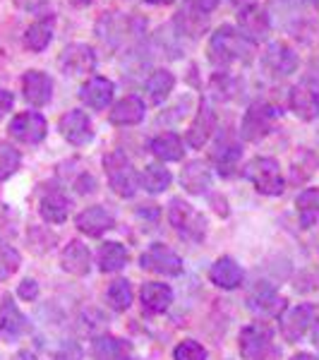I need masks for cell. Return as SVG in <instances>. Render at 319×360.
Returning <instances> with one entry per match:
<instances>
[{
    "label": "cell",
    "instance_id": "cell-1",
    "mask_svg": "<svg viewBox=\"0 0 319 360\" xmlns=\"http://www.w3.org/2000/svg\"><path fill=\"white\" fill-rule=\"evenodd\" d=\"M252 51H254V44L242 37L240 29H235L230 25L219 27L216 32L211 34V39H209V60L219 68H226L237 60L247 63L252 58Z\"/></svg>",
    "mask_w": 319,
    "mask_h": 360
},
{
    "label": "cell",
    "instance_id": "cell-2",
    "mask_svg": "<svg viewBox=\"0 0 319 360\" xmlns=\"http://www.w3.org/2000/svg\"><path fill=\"white\" fill-rule=\"evenodd\" d=\"M242 176L250 180L254 185V190L262 195L276 197L286 190V180H283L281 166H278V161L271 159V156H254L250 164L245 166Z\"/></svg>",
    "mask_w": 319,
    "mask_h": 360
},
{
    "label": "cell",
    "instance_id": "cell-3",
    "mask_svg": "<svg viewBox=\"0 0 319 360\" xmlns=\"http://www.w3.org/2000/svg\"><path fill=\"white\" fill-rule=\"evenodd\" d=\"M168 221L176 229V233L190 243H200L207 236V219L202 212H197L193 205H188L181 197H173L168 205Z\"/></svg>",
    "mask_w": 319,
    "mask_h": 360
},
{
    "label": "cell",
    "instance_id": "cell-4",
    "mask_svg": "<svg viewBox=\"0 0 319 360\" xmlns=\"http://www.w3.org/2000/svg\"><path fill=\"white\" fill-rule=\"evenodd\" d=\"M103 171H106L108 185H111L115 195L125 197V200L135 197L139 188V176L123 152H111L103 156Z\"/></svg>",
    "mask_w": 319,
    "mask_h": 360
},
{
    "label": "cell",
    "instance_id": "cell-5",
    "mask_svg": "<svg viewBox=\"0 0 319 360\" xmlns=\"http://www.w3.org/2000/svg\"><path fill=\"white\" fill-rule=\"evenodd\" d=\"M144 29V20H139L135 15H123V13H106L98 20L96 34L103 44L118 46L127 41L130 37H137Z\"/></svg>",
    "mask_w": 319,
    "mask_h": 360
},
{
    "label": "cell",
    "instance_id": "cell-6",
    "mask_svg": "<svg viewBox=\"0 0 319 360\" xmlns=\"http://www.w3.org/2000/svg\"><path fill=\"white\" fill-rule=\"evenodd\" d=\"M278 115H281V111H278L276 106H271V103H266V101H254L245 111V115H242L240 137L245 139V142H259V139L274 130Z\"/></svg>",
    "mask_w": 319,
    "mask_h": 360
},
{
    "label": "cell",
    "instance_id": "cell-7",
    "mask_svg": "<svg viewBox=\"0 0 319 360\" xmlns=\"http://www.w3.org/2000/svg\"><path fill=\"white\" fill-rule=\"evenodd\" d=\"M8 132H10V137L22 144H39V142H44L46 132H48V123H46V118L41 113L25 111L10 120Z\"/></svg>",
    "mask_w": 319,
    "mask_h": 360
},
{
    "label": "cell",
    "instance_id": "cell-8",
    "mask_svg": "<svg viewBox=\"0 0 319 360\" xmlns=\"http://www.w3.org/2000/svg\"><path fill=\"white\" fill-rule=\"evenodd\" d=\"M271 327L266 322H252L240 332V353L245 360H264L271 351Z\"/></svg>",
    "mask_w": 319,
    "mask_h": 360
},
{
    "label": "cell",
    "instance_id": "cell-9",
    "mask_svg": "<svg viewBox=\"0 0 319 360\" xmlns=\"http://www.w3.org/2000/svg\"><path fill=\"white\" fill-rule=\"evenodd\" d=\"M139 264H142V269L154 271V274H164V276H178L183 271L181 255L173 252L171 248L161 245V243H154V245L139 257Z\"/></svg>",
    "mask_w": 319,
    "mask_h": 360
},
{
    "label": "cell",
    "instance_id": "cell-10",
    "mask_svg": "<svg viewBox=\"0 0 319 360\" xmlns=\"http://www.w3.org/2000/svg\"><path fill=\"white\" fill-rule=\"evenodd\" d=\"M58 127H60V135L65 137L72 147H84V144H89L91 139H94V127H91L89 115L84 111H79V108H72V111H67L63 115Z\"/></svg>",
    "mask_w": 319,
    "mask_h": 360
},
{
    "label": "cell",
    "instance_id": "cell-11",
    "mask_svg": "<svg viewBox=\"0 0 319 360\" xmlns=\"http://www.w3.org/2000/svg\"><path fill=\"white\" fill-rule=\"evenodd\" d=\"M58 65L65 75H89L96 68V53L86 44H70L58 58Z\"/></svg>",
    "mask_w": 319,
    "mask_h": 360
},
{
    "label": "cell",
    "instance_id": "cell-12",
    "mask_svg": "<svg viewBox=\"0 0 319 360\" xmlns=\"http://www.w3.org/2000/svg\"><path fill=\"white\" fill-rule=\"evenodd\" d=\"M237 25H240V34L252 44H259L269 37V15L264 13L259 5H250V8L237 10Z\"/></svg>",
    "mask_w": 319,
    "mask_h": 360
},
{
    "label": "cell",
    "instance_id": "cell-13",
    "mask_svg": "<svg viewBox=\"0 0 319 360\" xmlns=\"http://www.w3.org/2000/svg\"><path fill=\"white\" fill-rule=\"evenodd\" d=\"M262 65L271 75H276V77H288V75H293L298 70V56L293 53V49L288 44L274 41L264 51Z\"/></svg>",
    "mask_w": 319,
    "mask_h": 360
},
{
    "label": "cell",
    "instance_id": "cell-14",
    "mask_svg": "<svg viewBox=\"0 0 319 360\" xmlns=\"http://www.w3.org/2000/svg\"><path fill=\"white\" fill-rule=\"evenodd\" d=\"M315 307L312 305H307V303H300V305H295L291 307V310L286 312V315L281 317V334H283V339L286 341H298L300 336H303L307 329L312 327V322H317L315 319Z\"/></svg>",
    "mask_w": 319,
    "mask_h": 360
},
{
    "label": "cell",
    "instance_id": "cell-15",
    "mask_svg": "<svg viewBox=\"0 0 319 360\" xmlns=\"http://www.w3.org/2000/svg\"><path fill=\"white\" fill-rule=\"evenodd\" d=\"M22 94H25V98L32 106L41 108L53 96V79L46 72H41V70H29L22 77Z\"/></svg>",
    "mask_w": 319,
    "mask_h": 360
},
{
    "label": "cell",
    "instance_id": "cell-16",
    "mask_svg": "<svg viewBox=\"0 0 319 360\" xmlns=\"http://www.w3.org/2000/svg\"><path fill=\"white\" fill-rule=\"evenodd\" d=\"M113 91H115V84L111 79L94 75V77H89L79 86V98H82V103L89 106L91 111H103V108L113 101Z\"/></svg>",
    "mask_w": 319,
    "mask_h": 360
},
{
    "label": "cell",
    "instance_id": "cell-17",
    "mask_svg": "<svg viewBox=\"0 0 319 360\" xmlns=\"http://www.w3.org/2000/svg\"><path fill=\"white\" fill-rule=\"evenodd\" d=\"M247 307L257 315H274V312L283 310V300L278 298L274 283L257 281L247 293Z\"/></svg>",
    "mask_w": 319,
    "mask_h": 360
},
{
    "label": "cell",
    "instance_id": "cell-18",
    "mask_svg": "<svg viewBox=\"0 0 319 360\" xmlns=\"http://www.w3.org/2000/svg\"><path fill=\"white\" fill-rule=\"evenodd\" d=\"M288 106L300 120H315L319 115V94L310 84H295L288 94Z\"/></svg>",
    "mask_w": 319,
    "mask_h": 360
},
{
    "label": "cell",
    "instance_id": "cell-19",
    "mask_svg": "<svg viewBox=\"0 0 319 360\" xmlns=\"http://www.w3.org/2000/svg\"><path fill=\"white\" fill-rule=\"evenodd\" d=\"M60 266L72 276H86L91 269V252L82 240H70L60 252Z\"/></svg>",
    "mask_w": 319,
    "mask_h": 360
},
{
    "label": "cell",
    "instance_id": "cell-20",
    "mask_svg": "<svg viewBox=\"0 0 319 360\" xmlns=\"http://www.w3.org/2000/svg\"><path fill=\"white\" fill-rule=\"evenodd\" d=\"M214 127H216V115H214L211 106L207 101H202L200 108H197L193 125L188 130V144L193 149H202L209 142V137H211Z\"/></svg>",
    "mask_w": 319,
    "mask_h": 360
},
{
    "label": "cell",
    "instance_id": "cell-21",
    "mask_svg": "<svg viewBox=\"0 0 319 360\" xmlns=\"http://www.w3.org/2000/svg\"><path fill=\"white\" fill-rule=\"evenodd\" d=\"M70 212V200L60 188H48L39 202V214L46 224H63Z\"/></svg>",
    "mask_w": 319,
    "mask_h": 360
},
{
    "label": "cell",
    "instance_id": "cell-22",
    "mask_svg": "<svg viewBox=\"0 0 319 360\" xmlns=\"http://www.w3.org/2000/svg\"><path fill=\"white\" fill-rule=\"evenodd\" d=\"M74 226H77V229L82 231V233H86V236H101V233H106V231L113 229L115 219H113V214L108 212V209L96 205V207L84 209L82 214H77Z\"/></svg>",
    "mask_w": 319,
    "mask_h": 360
},
{
    "label": "cell",
    "instance_id": "cell-23",
    "mask_svg": "<svg viewBox=\"0 0 319 360\" xmlns=\"http://www.w3.org/2000/svg\"><path fill=\"white\" fill-rule=\"evenodd\" d=\"M242 266L235 262L233 257H221L216 259V262L211 264V269H209V278H211V283H216L219 288H223V291H235L237 286L242 283Z\"/></svg>",
    "mask_w": 319,
    "mask_h": 360
},
{
    "label": "cell",
    "instance_id": "cell-24",
    "mask_svg": "<svg viewBox=\"0 0 319 360\" xmlns=\"http://www.w3.org/2000/svg\"><path fill=\"white\" fill-rule=\"evenodd\" d=\"M27 332V317L13 303V298H5L0 307V339L15 341Z\"/></svg>",
    "mask_w": 319,
    "mask_h": 360
},
{
    "label": "cell",
    "instance_id": "cell-25",
    "mask_svg": "<svg viewBox=\"0 0 319 360\" xmlns=\"http://www.w3.org/2000/svg\"><path fill=\"white\" fill-rule=\"evenodd\" d=\"M91 356L94 360H132V348L118 336L101 334L91 344Z\"/></svg>",
    "mask_w": 319,
    "mask_h": 360
},
{
    "label": "cell",
    "instance_id": "cell-26",
    "mask_svg": "<svg viewBox=\"0 0 319 360\" xmlns=\"http://www.w3.org/2000/svg\"><path fill=\"white\" fill-rule=\"evenodd\" d=\"M181 183L190 195H204L211 188V171L204 161H188L181 173Z\"/></svg>",
    "mask_w": 319,
    "mask_h": 360
},
{
    "label": "cell",
    "instance_id": "cell-27",
    "mask_svg": "<svg viewBox=\"0 0 319 360\" xmlns=\"http://www.w3.org/2000/svg\"><path fill=\"white\" fill-rule=\"evenodd\" d=\"M144 111H147V108H144L142 98L135 94H127L111 108L108 120H111L113 125H137V123H142Z\"/></svg>",
    "mask_w": 319,
    "mask_h": 360
},
{
    "label": "cell",
    "instance_id": "cell-28",
    "mask_svg": "<svg viewBox=\"0 0 319 360\" xmlns=\"http://www.w3.org/2000/svg\"><path fill=\"white\" fill-rule=\"evenodd\" d=\"M139 298H142L144 310L159 315V312H166L168 307H171V303H173V288L168 286V283H161V281H147L142 286V293H139Z\"/></svg>",
    "mask_w": 319,
    "mask_h": 360
},
{
    "label": "cell",
    "instance_id": "cell-29",
    "mask_svg": "<svg viewBox=\"0 0 319 360\" xmlns=\"http://www.w3.org/2000/svg\"><path fill=\"white\" fill-rule=\"evenodd\" d=\"M149 149L159 161H181L185 154L183 139L176 132H161L149 142Z\"/></svg>",
    "mask_w": 319,
    "mask_h": 360
},
{
    "label": "cell",
    "instance_id": "cell-30",
    "mask_svg": "<svg viewBox=\"0 0 319 360\" xmlns=\"http://www.w3.org/2000/svg\"><path fill=\"white\" fill-rule=\"evenodd\" d=\"M240 156H242V149L237 142H219L216 149L211 152V161L216 164L219 173H221L223 178H230V176H235Z\"/></svg>",
    "mask_w": 319,
    "mask_h": 360
},
{
    "label": "cell",
    "instance_id": "cell-31",
    "mask_svg": "<svg viewBox=\"0 0 319 360\" xmlns=\"http://www.w3.org/2000/svg\"><path fill=\"white\" fill-rule=\"evenodd\" d=\"M173 86H176V77H173L171 70H154L152 75L147 77V82H144V89H147V96L152 103H164L168 94L173 91Z\"/></svg>",
    "mask_w": 319,
    "mask_h": 360
},
{
    "label": "cell",
    "instance_id": "cell-32",
    "mask_svg": "<svg viewBox=\"0 0 319 360\" xmlns=\"http://www.w3.org/2000/svg\"><path fill=\"white\" fill-rule=\"evenodd\" d=\"M53 39V17H44V20H37L32 27L25 32V46L34 53H41L46 46Z\"/></svg>",
    "mask_w": 319,
    "mask_h": 360
},
{
    "label": "cell",
    "instance_id": "cell-33",
    "mask_svg": "<svg viewBox=\"0 0 319 360\" xmlns=\"http://www.w3.org/2000/svg\"><path fill=\"white\" fill-rule=\"evenodd\" d=\"M295 207H298V217L300 224L305 229H312V226L319 224V188H307L298 195L295 200Z\"/></svg>",
    "mask_w": 319,
    "mask_h": 360
},
{
    "label": "cell",
    "instance_id": "cell-34",
    "mask_svg": "<svg viewBox=\"0 0 319 360\" xmlns=\"http://www.w3.org/2000/svg\"><path fill=\"white\" fill-rule=\"evenodd\" d=\"M209 25V17L202 13H195V10H181L173 20V29H176L181 37H193L197 39Z\"/></svg>",
    "mask_w": 319,
    "mask_h": 360
},
{
    "label": "cell",
    "instance_id": "cell-35",
    "mask_svg": "<svg viewBox=\"0 0 319 360\" xmlns=\"http://www.w3.org/2000/svg\"><path fill=\"white\" fill-rule=\"evenodd\" d=\"M171 183H173L171 171L161 164H147V168L142 171V188L152 195L164 193V190L171 188Z\"/></svg>",
    "mask_w": 319,
    "mask_h": 360
},
{
    "label": "cell",
    "instance_id": "cell-36",
    "mask_svg": "<svg viewBox=\"0 0 319 360\" xmlns=\"http://www.w3.org/2000/svg\"><path fill=\"white\" fill-rule=\"evenodd\" d=\"M127 264V250L120 243H103L98 250V269L101 271H120Z\"/></svg>",
    "mask_w": 319,
    "mask_h": 360
},
{
    "label": "cell",
    "instance_id": "cell-37",
    "mask_svg": "<svg viewBox=\"0 0 319 360\" xmlns=\"http://www.w3.org/2000/svg\"><path fill=\"white\" fill-rule=\"evenodd\" d=\"M106 303L113 307L115 312H125L132 305V286L127 278H115L106 291Z\"/></svg>",
    "mask_w": 319,
    "mask_h": 360
},
{
    "label": "cell",
    "instance_id": "cell-38",
    "mask_svg": "<svg viewBox=\"0 0 319 360\" xmlns=\"http://www.w3.org/2000/svg\"><path fill=\"white\" fill-rule=\"evenodd\" d=\"M22 164V154L17 152L13 144L0 142V183L8 178H13L17 173V168Z\"/></svg>",
    "mask_w": 319,
    "mask_h": 360
},
{
    "label": "cell",
    "instance_id": "cell-39",
    "mask_svg": "<svg viewBox=\"0 0 319 360\" xmlns=\"http://www.w3.org/2000/svg\"><path fill=\"white\" fill-rule=\"evenodd\" d=\"M20 264H22L20 252H17L8 240L0 238V281H5V278L13 276L15 271L20 269Z\"/></svg>",
    "mask_w": 319,
    "mask_h": 360
},
{
    "label": "cell",
    "instance_id": "cell-40",
    "mask_svg": "<svg viewBox=\"0 0 319 360\" xmlns=\"http://www.w3.org/2000/svg\"><path fill=\"white\" fill-rule=\"evenodd\" d=\"M173 358L176 360H207V348L200 344V341L185 339L176 346L173 351Z\"/></svg>",
    "mask_w": 319,
    "mask_h": 360
},
{
    "label": "cell",
    "instance_id": "cell-41",
    "mask_svg": "<svg viewBox=\"0 0 319 360\" xmlns=\"http://www.w3.org/2000/svg\"><path fill=\"white\" fill-rule=\"evenodd\" d=\"M53 360H82V346H79L77 341H65V344L56 351Z\"/></svg>",
    "mask_w": 319,
    "mask_h": 360
},
{
    "label": "cell",
    "instance_id": "cell-42",
    "mask_svg": "<svg viewBox=\"0 0 319 360\" xmlns=\"http://www.w3.org/2000/svg\"><path fill=\"white\" fill-rule=\"evenodd\" d=\"M17 295L25 300H37L39 295V283L34 281V278H25V281L20 283V288H17Z\"/></svg>",
    "mask_w": 319,
    "mask_h": 360
},
{
    "label": "cell",
    "instance_id": "cell-43",
    "mask_svg": "<svg viewBox=\"0 0 319 360\" xmlns=\"http://www.w3.org/2000/svg\"><path fill=\"white\" fill-rule=\"evenodd\" d=\"M13 106H15L13 91H8L5 86H0V118H5V115L13 111Z\"/></svg>",
    "mask_w": 319,
    "mask_h": 360
},
{
    "label": "cell",
    "instance_id": "cell-44",
    "mask_svg": "<svg viewBox=\"0 0 319 360\" xmlns=\"http://www.w3.org/2000/svg\"><path fill=\"white\" fill-rule=\"evenodd\" d=\"M188 5H190V10H195V13L209 15L219 5V0H188Z\"/></svg>",
    "mask_w": 319,
    "mask_h": 360
},
{
    "label": "cell",
    "instance_id": "cell-45",
    "mask_svg": "<svg viewBox=\"0 0 319 360\" xmlns=\"http://www.w3.org/2000/svg\"><path fill=\"white\" fill-rule=\"evenodd\" d=\"M137 217L139 219H149V224H156V219H159V207H156V205H139Z\"/></svg>",
    "mask_w": 319,
    "mask_h": 360
},
{
    "label": "cell",
    "instance_id": "cell-46",
    "mask_svg": "<svg viewBox=\"0 0 319 360\" xmlns=\"http://www.w3.org/2000/svg\"><path fill=\"white\" fill-rule=\"evenodd\" d=\"M13 360H39V358L34 356L32 351H20V353H17V356H15Z\"/></svg>",
    "mask_w": 319,
    "mask_h": 360
},
{
    "label": "cell",
    "instance_id": "cell-47",
    "mask_svg": "<svg viewBox=\"0 0 319 360\" xmlns=\"http://www.w3.org/2000/svg\"><path fill=\"white\" fill-rule=\"evenodd\" d=\"M230 3H233L237 10H242V8H250V5H254V0H230Z\"/></svg>",
    "mask_w": 319,
    "mask_h": 360
},
{
    "label": "cell",
    "instance_id": "cell-48",
    "mask_svg": "<svg viewBox=\"0 0 319 360\" xmlns=\"http://www.w3.org/2000/svg\"><path fill=\"white\" fill-rule=\"evenodd\" d=\"M312 344L319 348V319L315 322V327H312Z\"/></svg>",
    "mask_w": 319,
    "mask_h": 360
},
{
    "label": "cell",
    "instance_id": "cell-49",
    "mask_svg": "<svg viewBox=\"0 0 319 360\" xmlns=\"http://www.w3.org/2000/svg\"><path fill=\"white\" fill-rule=\"evenodd\" d=\"M291 360H319V358H315L312 353H298V356H293Z\"/></svg>",
    "mask_w": 319,
    "mask_h": 360
},
{
    "label": "cell",
    "instance_id": "cell-50",
    "mask_svg": "<svg viewBox=\"0 0 319 360\" xmlns=\"http://www.w3.org/2000/svg\"><path fill=\"white\" fill-rule=\"evenodd\" d=\"M147 5H171L173 0H144Z\"/></svg>",
    "mask_w": 319,
    "mask_h": 360
},
{
    "label": "cell",
    "instance_id": "cell-51",
    "mask_svg": "<svg viewBox=\"0 0 319 360\" xmlns=\"http://www.w3.org/2000/svg\"><path fill=\"white\" fill-rule=\"evenodd\" d=\"M72 5H77V8H84V5H89V3H94V0H70Z\"/></svg>",
    "mask_w": 319,
    "mask_h": 360
}]
</instances>
